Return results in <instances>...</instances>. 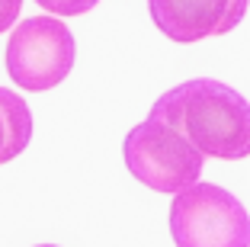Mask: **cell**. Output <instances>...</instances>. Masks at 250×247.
<instances>
[{
  "label": "cell",
  "mask_w": 250,
  "mask_h": 247,
  "mask_svg": "<svg viewBox=\"0 0 250 247\" xmlns=\"http://www.w3.org/2000/svg\"><path fill=\"white\" fill-rule=\"evenodd\" d=\"M250 0H147L151 22L173 42L228 36L244 20Z\"/></svg>",
  "instance_id": "5b68a950"
},
{
  "label": "cell",
  "mask_w": 250,
  "mask_h": 247,
  "mask_svg": "<svg viewBox=\"0 0 250 247\" xmlns=\"http://www.w3.org/2000/svg\"><path fill=\"white\" fill-rule=\"evenodd\" d=\"M32 138V112L20 93L0 87V164L26 151Z\"/></svg>",
  "instance_id": "8992f818"
},
{
  "label": "cell",
  "mask_w": 250,
  "mask_h": 247,
  "mask_svg": "<svg viewBox=\"0 0 250 247\" xmlns=\"http://www.w3.org/2000/svg\"><path fill=\"white\" fill-rule=\"evenodd\" d=\"M122 157L135 180H141L157 193H173V196L196 186L199 174L206 167V157L177 129L151 116L125 135Z\"/></svg>",
  "instance_id": "7a4b0ae2"
},
{
  "label": "cell",
  "mask_w": 250,
  "mask_h": 247,
  "mask_svg": "<svg viewBox=\"0 0 250 247\" xmlns=\"http://www.w3.org/2000/svg\"><path fill=\"white\" fill-rule=\"evenodd\" d=\"M39 247H58V244H39Z\"/></svg>",
  "instance_id": "9c48e42d"
},
{
  "label": "cell",
  "mask_w": 250,
  "mask_h": 247,
  "mask_svg": "<svg viewBox=\"0 0 250 247\" xmlns=\"http://www.w3.org/2000/svg\"><path fill=\"white\" fill-rule=\"evenodd\" d=\"M177 247H250V215L241 199L215 183H196L170 202Z\"/></svg>",
  "instance_id": "3957f363"
},
{
  "label": "cell",
  "mask_w": 250,
  "mask_h": 247,
  "mask_svg": "<svg viewBox=\"0 0 250 247\" xmlns=\"http://www.w3.org/2000/svg\"><path fill=\"white\" fill-rule=\"evenodd\" d=\"M36 3L55 16H81L87 10H93L100 0H36Z\"/></svg>",
  "instance_id": "52a82bcc"
},
{
  "label": "cell",
  "mask_w": 250,
  "mask_h": 247,
  "mask_svg": "<svg viewBox=\"0 0 250 247\" xmlns=\"http://www.w3.org/2000/svg\"><path fill=\"white\" fill-rule=\"evenodd\" d=\"M151 119L177 129L202 157L244 160L250 154V103L212 77L186 80L157 96Z\"/></svg>",
  "instance_id": "6da1fadb"
},
{
  "label": "cell",
  "mask_w": 250,
  "mask_h": 247,
  "mask_svg": "<svg viewBox=\"0 0 250 247\" xmlns=\"http://www.w3.org/2000/svg\"><path fill=\"white\" fill-rule=\"evenodd\" d=\"M22 10V0H0V32H7Z\"/></svg>",
  "instance_id": "ba28073f"
},
{
  "label": "cell",
  "mask_w": 250,
  "mask_h": 247,
  "mask_svg": "<svg viewBox=\"0 0 250 247\" xmlns=\"http://www.w3.org/2000/svg\"><path fill=\"white\" fill-rule=\"evenodd\" d=\"M77 45L74 36L55 16H29L13 29L7 42V74L16 87L42 93L58 87L71 74Z\"/></svg>",
  "instance_id": "277c9868"
}]
</instances>
